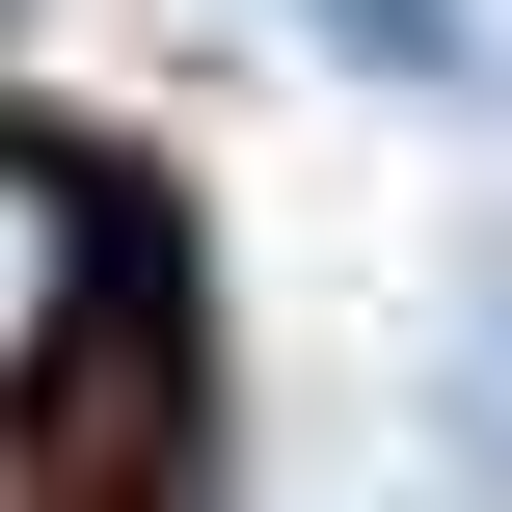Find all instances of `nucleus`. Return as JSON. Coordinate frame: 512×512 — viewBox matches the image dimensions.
<instances>
[{"label": "nucleus", "mask_w": 512, "mask_h": 512, "mask_svg": "<svg viewBox=\"0 0 512 512\" xmlns=\"http://www.w3.org/2000/svg\"><path fill=\"white\" fill-rule=\"evenodd\" d=\"M324 27H351L378 81H432V108H486V27H459V0H324Z\"/></svg>", "instance_id": "2"}, {"label": "nucleus", "mask_w": 512, "mask_h": 512, "mask_svg": "<svg viewBox=\"0 0 512 512\" xmlns=\"http://www.w3.org/2000/svg\"><path fill=\"white\" fill-rule=\"evenodd\" d=\"M459 432H486V459H512V324H486V351H459Z\"/></svg>", "instance_id": "3"}, {"label": "nucleus", "mask_w": 512, "mask_h": 512, "mask_svg": "<svg viewBox=\"0 0 512 512\" xmlns=\"http://www.w3.org/2000/svg\"><path fill=\"white\" fill-rule=\"evenodd\" d=\"M108 297H135V216H108V162L0 135V405H27V378H81V351H108Z\"/></svg>", "instance_id": "1"}]
</instances>
